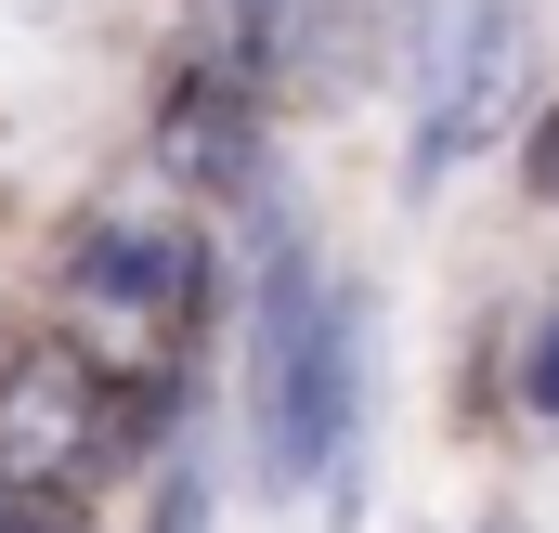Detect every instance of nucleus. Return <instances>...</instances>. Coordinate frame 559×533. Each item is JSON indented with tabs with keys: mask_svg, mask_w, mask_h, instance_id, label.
<instances>
[{
	"mask_svg": "<svg viewBox=\"0 0 559 533\" xmlns=\"http://www.w3.org/2000/svg\"><path fill=\"white\" fill-rule=\"evenodd\" d=\"M365 325H378V299L274 222L261 273H248V469H261V495L325 482L338 533L365 508Z\"/></svg>",
	"mask_w": 559,
	"mask_h": 533,
	"instance_id": "f257e3e1",
	"label": "nucleus"
},
{
	"mask_svg": "<svg viewBox=\"0 0 559 533\" xmlns=\"http://www.w3.org/2000/svg\"><path fill=\"white\" fill-rule=\"evenodd\" d=\"M521 66H534V0H442L417 26V131H404V182L417 196H442L481 143H508Z\"/></svg>",
	"mask_w": 559,
	"mask_h": 533,
	"instance_id": "f03ea898",
	"label": "nucleus"
},
{
	"mask_svg": "<svg viewBox=\"0 0 559 533\" xmlns=\"http://www.w3.org/2000/svg\"><path fill=\"white\" fill-rule=\"evenodd\" d=\"M209 286H222V248L182 209H92L66 235V299L105 312V325H131L143 352H195Z\"/></svg>",
	"mask_w": 559,
	"mask_h": 533,
	"instance_id": "7ed1b4c3",
	"label": "nucleus"
},
{
	"mask_svg": "<svg viewBox=\"0 0 559 533\" xmlns=\"http://www.w3.org/2000/svg\"><path fill=\"white\" fill-rule=\"evenodd\" d=\"M209 508H222V482H209V442L156 455V508H143V533H209Z\"/></svg>",
	"mask_w": 559,
	"mask_h": 533,
	"instance_id": "20e7f679",
	"label": "nucleus"
},
{
	"mask_svg": "<svg viewBox=\"0 0 559 533\" xmlns=\"http://www.w3.org/2000/svg\"><path fill=\"white\" fill-rule=\"evenodd\" d=\"M508 378H521V416H547V429H559V286L534 299V325H521V365H508Z\"/></svg>",
	"mask_w": 559,
	"mask_h": 533,
	"instance_id": "39448f33",
	"label": "nucleus"
},
{
	"mask_svg": "<svg viewBox=\"0 0 559 533\" xmlns=\"http://www.w3.org/2000/svg\"><path fill=\"white\" fill-rule=\"evenodd\" d=\"M521 169H534V196H547V209H559V105H547V118H534V143H521Z\"/></svg>",
	"mask_w": 559,
	"mask_h": 533,
	"instance_id": "423d86ee",
	"label": "nucleus"
},
{
	"mask_svg": "<svg viewBox=\"0 0 559 533\" xmlns=\"http://www.w3.org/2000/svg\"><path fill=\"white\" fill-rule=\"evenodd\" d=\"M481 533H521V521H481Z\"/></svg>",
	"mask_w": 559,
	"mask_h": 533,
	"instance_id": "0eeeda50",
	"label": "nucleus"
}]
</instances>
